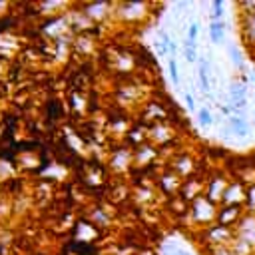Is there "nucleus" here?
Listing matches in <instances>:
<instances>
[{
	"label": "nucleus",
	"mask_w": 255,
	"mask_h": 255,
	"mask_svg": "<svg viewBox=\"0 0 255 255\" xmlns=\"http://www.w3.org/2000/svg\"><path fill=\"white\" fill-rule=\"evenodd\" d=\"M221 16H223V2L221 0H215L213 2V14H211V22H221Z\"/></svg>",
	"instance_id": "nucleus-4"
},
{
	"label": "nucleus",
	"mask_w": 255,
	"mask_h": 255,
	"mask_svg": "<svg viewBox=\"0 0 255 255\" xmlns=\"http://www.w3.org/2000/svg\"><path fill=\"white\" fill-rule=\"evenodd\" d=\"M197 32H199V24H197V22H191V24H189V30H187V42H189V44H195Z\"/></svg>",
	"instance_id": "nucleus-6"
},
{
	"label": "nucleus",
	"mask_w": 255,
	"mask_h": 255,
	"mask_svg": "<svg viewBox=\"0 0 255 255\" xmlns=\"http://www.w3.org/2000/svg\"><path fill=\"white\" fill-rule=\"evenodd\" d=\"M169 46H171L169 36H167L165 32H159V50H161V52H167V50H169Z\"/></svg>",
	"instance_id": "nucleus-8"
},
{
	"label": "nucleus",
	"mask_w": 255,
	"mask_h": 255,
	"mask_svg": "<svg viewBox=\"0 0 255 255\" xmlns=\"http://www.w3.org/2000/svg\"><path fill=\"white\" fill-rule=\"evenodd\" d=\"M183 56H185V60L187 62H195V44H185V48H183Z\"/></svg>",
	"instance_id": "nucleus-7"
},
{
	"label": "nucleus",
	"mask_w": 255,
	"mask_h": 255,
	"mask_svg": "<svg viewBox=\"0 0 255 255\" xmlns=\"http://www.w3.org/2000/svg\"><path fill=\"white\" fill-rule=\"evenodd\" d=\"M229 126H231V129H233V133L237 137H245L249 133V126L241 116H231L229 118Z\"/></svg>",
	"instance_id": "nucleus-1"
},
{
	"label": "nucleus",
	"mask_w": 255,
	"mask_h": 255,
	"mask_svg": "<svg viewBox=\"0 0 255 255\" xmlns=\"http://www.w3.org/2000/svg\"><path fill=\"white\" fill-rule=\"evenodd\" d=\"M167 68H169V76H171V80L177 84L179 82V72H177V62L175 60H169L167 62Z\"/></svg>",
	"instance_id": "nucleus-9"
},
{
	"label": "nucleus",
	"mask_w": 255,
	"mask_h": 255,
	"mask_svg": "<svg viewBox=\"0 0 255 255\" xmlns=\"http://www.w3.org/2000/svg\"><path fill=\"white\" fill-rule=\"evenodd\" d=\"M185 104H187L189 110H195V100L191 98V94H185Z\"/></svg>",
	"instance_id": "nucleus-10"
},
{
	"label": "nucleus",
	"mask_w": 255,
	"mask_h": 255,
	"mask_svg": "<svg viewBox=\"0 0 255 255\" xmlns=\"http://www.w3.org/2000/svg\"><path fill=\"white\" fill-rule=\"evenodd\" d=\"M209 38H211V42H221V38H223V22H211L209 24Z\"/></svg>",
	"instance_id": "nucleus-3"
},
{
	"label": "nucleus",
	"mask_w": 255,
	"mask_h": 255,
	"mask_svg": "<svg viewBox=\"0 0 255 255\" xmlns=\"http://www.w3.org/2000/svg\"><path fill=\"white\" fill-rule=\"evenodd\" d=\"M197 118H199V126H203V128H207V126L213 122V120H211V114H209V110H205V108H201V110H199Z\"/></svg>",
	"instance_id": "nucleus-5"
},
{
	"label": "nucleus",
	"mask_w": 255,
	"mask_h": 255,
	"mask_svg": "<svg viewBox=\"0 0 255 255\" xmlns=\"http://www.w3.org/2000/svg\"><path fill=\"white\" fill-rule=\"evenodd\" d=\"M209 64L207 62H199V86L203 92H209Z\"/></svg>",
	"instance_id": "nucleus-2"
}]
</instances>
